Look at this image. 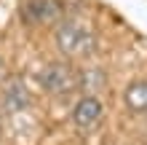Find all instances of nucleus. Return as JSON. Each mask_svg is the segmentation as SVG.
<instances>
[{"instance_id":"1","label":"nucleus","mask_w":147,"mask_h":145,"mask_svg":"<svg viewBox=\"0 0 147 145\" xmlns=\"http://www.w3.org/2000/svg\"><path fill=\"white\" fill-rule=\"evenodd\" d=\"M54 43L67 59H86L96 48V32L83 19H62L54 30Z\"/></svg>"},{"instance_id":"2","label":"nucleus","mask_w":147,"mask_h":145,"mask_svg":"<svg viewBox=\"0 0 147 145\" xmlns=\"http://www.w3.org/2000/svg\"><path fill=\"white\" fill-rule=\"evenodd\" d=\"M40 86L51 97H70L80 89V70L72 67L67 59L48 62L40 70Z\"/></svg>"},{"instance_id":"3","label":"nucleus","mask_w":147,"mask_h":145,"mask_svg":"<svg viewBox=\"0 0 147 145\" xmlns=\"http://www.w3.org/2000/svg\"><path fill=\"white\" fill-rule=\"evenodd\" d=\"M22 19L30 27L59 24L62 22V3L59 0H24L22 3Z\"/></svg>"},{"instance_id":"4","label":"nucleus","mask_w":147,"mask_h":145,"mask_svg":"<svg viewBox=\"0 0 147 145\" xmlns=\"http://www.w3.org/2000/svg\"><path fill=\"white\" fill-rule=\"evenodd\" d=\"M102 116H105V105H102V99L94 97V94H83L75 102V108H72V124L78 126V129H83V132L94 129V126L102 121Z\"/></svg>"},{"instance_id":"5","label":"nucleus","mask_w":147,"mask_h":145,"mask_svg":"<svg viewBox=\"0 0 147 145\" xmlns=\"http://www.w3.org/2000/svg\"><path fill=\"white\" fill-rule=\"evenodd\" d=\"M3 105L8 113H19V110H27L32 105V97H30V89L24 86L22 78H11L3 89Z\"/></svg>"},{"instance_id":"6","label":"nucleus","mask_w":147,"mask_h":145,"mask_svg":"<svg viewBox=\"0 0 147 145\" xmlns=\"http://www.w3.org/2000/svg\"><path fill=\"white\" fill-rule=\"evenodd\" d=\"M123 105L134 116H147V81L144 78L131 81L123 89Z\"/></svg>"}]
</instances>
